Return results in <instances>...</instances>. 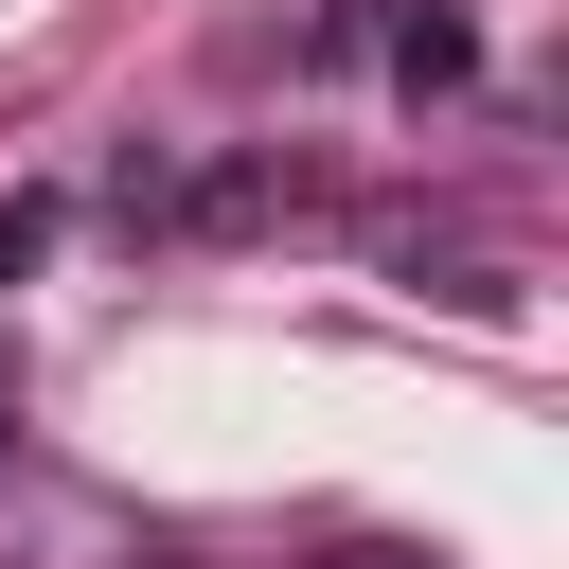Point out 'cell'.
<instances>
[{"label": "cell", "mask_w": 569, "mask_h": 569, "mask_svg": "<svg viewBox=\"0 0 569 569\" xmlns=\"http://www.w3.org/2000/svg\"><path fill=\"white\" fill-rule=\"evenodd\" d=\"M320 178L284 160V142H231V160H124V231H178V249H231V231H267V213H302Z\"/></svg>", "instance_id": "6da1fadb"}, {"label": "cell", "mask_w": 569, "mask_h": 569, "mask_svg": "<svg viewBox=\"0 0 569 569\" xmlns=\"http://www.w3.org/2000/svg\"><path fill=\"white\" fill-rule=\"evenodd\" d=\"M373 53H391V89L427 107V89L480 71V18H462V0H373Z\"/></svg>", "instance_id": "7a4b0ae2"}, {"label": "cell", "mask_w": 569, "mask_h": 569, "mask_svg": "<svg viewBox=\"0 0 569 569\" xmlns=\"http://www.w3.org/2000/svg\"><path fill=\"white\" fill-rule=\"evenodd\" d=\"M36 249H53V196H0V284H18Z\"/></svg>", "instance_id": "3957f363"}, {"label": "cell", "mask_w": 569, "mask_h": 569, "mask_svg": "<svg viewBox=\"0 0 569 569\" xmlns=\"http://www.w3.org/2000/svg\"><path fill=\"white\" fill-rule=\"evenodd\" d=\"M320 569H427V551H391V533H373V551H320Z\"/></svg>", "instance_id": "277c9868"}, {"label": "cell", "mask_w": 569, "mask_h": 569, "mask_svg": "<svg viewBox=\"0 0 569 569\" xmlns=\"http://www.w3.org/2000/svg\"><path fill=\"white\" fill-rule=\"evenodd\" d=\"M0 480H18V427H0Z\"/></svg>", "instance_id": "5b68a950"}]
</instances>
